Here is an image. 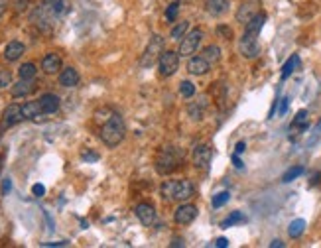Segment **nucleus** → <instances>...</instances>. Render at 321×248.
<instances>
[{
  "instance_id": "obj_1",
  "label": "nucleus",
  "mask_w": 321,
  "mask_h": 248,
  "mask_svg": "<svg viewBox=\"0 0 321 248\" xmlns=\"http://www.w3.org/2000/svg\"><path fill=\"white\" fill-rule=\"evenodd\" d=\"M126 134V126H124V120L118 113H113L101 126V140L105 142V146L109 148H116Z\"/></svg>"
},
{
  "instance_id": "obj_2",
  "label": "nucleus",
  "mask_w": 321,
  "mask_h": 248,
  "mask_svg": "<svg viewBox=\"0 0 321 248\" xmlns=\"http://www.w3.org/2000/svg\"><path fill=\"white\" fill-rule=\"evenodd\" d=\"M182 159H184V154H182L180 148L164 146L160 150V154H158V158H156V172L160 176H170L172 172H176L180 168Z\"/></svg>"
},
{
  "instance_id": "obj_3",
  "label": "nucleus",
  "mask_w": 321,
  "mask_h": 248,
  "mask_svg": "<svg viewBox=\"0 0 321 248\" xmlns=\"http://www.w3.org/2000/svg\"><path fill=\"white\" fill-rule=\"evenodd\" d=\"M201 40H203V32L197 28V30H191V32H187L184 36V40L180 42V57H191L195 51H197V47L201 44Z\"/></svg>"
},
{
  "instance_id": "obj_4",
  "label": "nucleus",
  "mask_w": 321,
  "mask_h": 248,
  "mask_svg": "<svg viewBox=\"0 0 321 248\" xmlns=\"http://www.w3.org/2000/svg\"><path fill=\"white\" fill-rule=\"evenodd\" d=\"M158 69H160L162 77H172L176 75V71L180 69V53L168 49V51H162L160 59H158Z\"/></svg>"
},
{
  "instance_id": "obj_5",
  "label": "nucleus",
  "mask_w": 321,
  "mask_h": 248,
  "mask_svg": "<svg viewBox=\"0 0 321 248\" xmlns=\"http://www.w3.org/2000/svg\"><path fill=\"white\" fill-rule=\"evenodd\" d=\"M164 47V42H162V38L158 34H154L152 38H150V42H148V47L144 49V55H142V59H140V63H142V67H150L154 61H158L162 55V49Z\"/></svg>"
},
{
  "instance_id": "obj_6",
  "label": "nucleus",
  "mask_w": 321,
  "mask_h": 248,
  "mask_svg": "<svg viewBox=\"0 0 321 248\" xmlns=\"http://www.w3.org/2000/svg\"><path fill=\"white\" fill-rule=\"evenodd\" d=\"M22 120H26V118H24V113H22V107L16 105V103H12V105H8V107L4 109L0 126H2V128H10V126L20 124Z\"/></svg>"
},
{
  "instance_id": "obj_7",
  "label": "nucleus",
  "mask_w": 321,
  "mask_h": 248,
  "mask_svg": "<svg viewBox=\"0 0 321 248\" xmlns=\"http://www.w3.org/2000/svg\"><path fill=\"white\" fill-rule=\"evenodd\" d=\"M195 217H197V207L191 203H182L174 213V221L178 225H189L195 221Z\"/></svg>"
},
{
  "instance_id": "obj_8",
  "label": "nucleus",
  "mask_w": 321,
  "mask_h": 248,
  "mask_svg": "<svg viewBox=\"0 0 321 248\" xmlns=\"http://www.w3.org/2000/svg\"><path fill=\"white\" fill-rule=\"evenodd\" d=\"M211 156H213V150H211L209 144L195 146V150H193V166L197 170H207L209 163H211Z\"/></svg>"
},
{
  "instance_id": "obj_9",
  "label": "nucleus",
  "mask_w": 321,
  "mask_h": 248,
  "mask_svg": "<svg viewBox=\"0 0 321 248\" xmlns=\"http://www.w3.org/2000/svg\"><path fill=\"white\" fill-rule=\"evenodd\" d=\"M238 49H240V53H243V55H245L247 59H254V57H256L258 53H260L258 38L243 34V38H240V42H238Z\"/></svg>"
},
{
  "instance_id": "obj_10",
  "label": "nucleus",
  "mask_w": 321,
  "mask_h": 248,
  "mask_svg": "<svg viewBox=\"0 0 321 248\" xmlns=\"http://www.w3.org/2000/svg\"><path fill=\"white\" fill-rule=\"evenodd\" d=\"M134 213H136L138 221L144 226H152L156 223V209H154V205L138 203L136 207H134Z\"/></svg>"
},
{
  "instance_id": "obj_11",
  "label": "nucleus",
  "mask_w": 321,
  "mask_h": 248,
  "mask_svg": "<svg viewBox=\"0 0 321 248\" xmlns=\"http://www.w3.org/2000/svg\"><path fill=\"white\" fill-rule=\"evenodd\" d=\"M195 195V187L189 180H180L176 181V187H174V199L180 201V203H185L187 199H191Z\"/></svg>"
},
{
  "instance_id": "obj_12",
  "label": "nucleus",
  "mask_w": 321,
  "mask_h": 248,
  "mask_svg": "<svg viewBox=\"0 0 321 248\" xmlns=\"http://www.w3.org/2000/svg\"><path fill=\"white\" fill-rule=\"evenodd\" d=\"M209 69H211V63L207 61L203 55H191L189 57V63H187V71L191 73V75H205L209 73Z\"/></svg>"
},
{
  "instance_id": "obj_13",
  "label": "nucleus",
  "mask_w": 321,
  "mask_h": 248,
  "mask_svg": "<svg viewBox=\"0 0 321 248\" xmlns=\"http://www.w3.org/2000/svg\"><path fill=\"white\" fill-rule=\"evenodd\" d=\"M38 101H40V107H42L44 114H53L57 113V109H59V97L53 95V93H44Z\"/></svg>"
},
{
  "instance_id": "obj_14",
  "label": "nucleus",
  "mask_w": 321,
  "mask_h": 248,
  "mask_svg": "<svg viewBox=\"0 0 321 248\" xmlns=\"http://www.w3.org/2000/svg\"><path fill=\"white\" fill-rule=\"evenodd\" d=\"M79 73H77V69L75 67H65L59 71V85L61 87H67V89H71V87H77L79 85Z\"/></svg>"
},
{
  "instance_id": "obj_15",
  "label": "nucleus",
  "mask_w": 321,
  "mask_h": 248,
  "mask_svg": "<svg viewBox=\"0 0 321 248\" xmlns=\"http://www.w3.org/2000/svg\"><path fill=\"white\" fill-rule=\"evenodd\" d=\"M42 69L47 75H55L57 71H61V57L57 53H46L42 59Z\"/></svg>"
},
{
  "instance_id": "obj_16",
  "label": "nucleus",
  "mask_w": 321,
  "mask_h": 248,
  "mask_svg": "<svg viewBox=\"0 0 321 248\" xmlns=\"http://www.w3.org/2000/svg\"><path fill=\"white\" fill-rule=\"evenodd\" d=\"M24 51H26V47H24L22 42H16V40H14V42H10V44L4 47V59L10 61V63H12V61H18L24 55Z\"/></svg>"
},
{
  "instance_id": "obj_17",
  "label": "nucleus",
  "mask_w": 321,
  "mask_h": 248,
  "mask_svg": "<svg viewBox=\"0 0 321 248\" xmlns=\"http://www.w3.org/2000/svg\"><path fill=\"white\" fill-rule=\"evenodd\" d=\"M264 22H266V14H264V12H258L251 22H247L245 34H247V36H254V38H258V34H260V30H262Z\"/></svg>"
},
{
  "instance_id": "obj_18",
  "label": "nucleus",
  "mask_w": 321,
  "mask_h": 248,
  "mask_svg": "<svg viewBox=\"0 0 321 248\" xmlns=\"http://www.w3.org/2000/svg\"><path fill=\"white\" fill-rule=\"evenodd\" d=\"M205 8L211 16L219 18V16H223L229 10V0H207Z\"/></svg>"
},
{
  "instance_id": "obj_19",
  "label": "nucleus",
  "mask_w": 321,
  "mask_h": 248,
  "mask_svg": "<svg viewBox=\"0 0 321 248\" xmlns=\"http://www.w3.org/2000/svg\"><path fill=\"white\" fill-rule=\"evenodd\" d=\"M44 6H46L47 10L55 16V18H59V16H63L65 12L69 10V2L67 0H44L42 2Z\"/></svg>"
},
{
  "instance_id": "obj_20",
  "label": "nucleus",
  "mask_w": 321,
  "mask_h": 248,
  "mask_svg": "<svg viewBox=\"0 0 321 248\" xmlns=\"http://www.w3.org/2000/svg\"><path fill=\"white\" fill-rule=\"evenodd\" d=\"M256 14H258V12H256L254 4L245 2V4H240V6H238V10H236V22H240V24L251 22Z\"/></svg>"
},
{
  "instance_id": "obj_21",
  "label": "nucleus",
  "mask_w": 321,
  "mask_h": 248,
  "mask_svg": "<svg viewBox=\"0 0 321 248\" xmlns=\"http://www.w3.org/2000/svg\"><path fill=\"white\" fill-rule=\"evenodd\" d=\"M34 91V79H20L16 85H12V97H28Z\"/></svg>"
},
{
  "instance_id": "obj_22",
  "label": "nucleus",
  "mask_w": 321,
  "mask_h": 248,
  "mask_svg": "<svg viewBox=\"0 0 321 248\" xmlns=\"http://www.w3.org/2000/svg\"><path fill=\"white\" fill-rule=\"evenodd\" d=\"M22 113L26 120H36L38 116H42V107H40V101H28L22 105Z\"/></svg>"
},
{
  "instance_id": "obj_23",
  "label": "nucleus",
  "mask_w": 321,
  "mask_h": 248,
  "mask_svg": "<svg viewBox=\"0 0 321 248\" xmlns=\"http://www.w3.org/2000/svg\"><path fill=\"white\" fill-rule=\"evenodd\" d=\"M201 55L205 57L211 65H213V63H219V59H221V47H219V45H215V44L207 45Z\"/></svg>"
},
{
  "instance_id": "obj_24",
  "label": "nucleus",
  "mask_w": 321,
  "mask_h": 248,
  "mask_svg": "<svg viewBox=\"0 0 321 248\" xmlns=\"http://www.w3.org/2000/svg\"><path fill=\"white\" fill-rule=\"evenodd\" d=\"M187 32H189V22H187V20H184V22L176 24V26L172 28V32H170V38H172V40H176V42H182Z\"/></svg>"
},
{
  "instance_id": "obj_25",
  "label": "nucleus",
  "mask_w": 321,
  "mask_h": 248,
  "mask_svg": "<svg viewBox=\"0 0 321 248\" xmlns=\"http://www.w3.org/2000/svg\"><path fill=\"white\" fill-rule=\"evenodd\" d=\"M240 223H247V215H243L240 211H232L229 217L221 223V226H223V228H230V226L240 225Z\"/></svg>"
},
{
  "instance_id": "obj_26",
  "label": "nucleus",
  "mask_w": 321,
  "mask_h": 248,
  "mask_svg": "<svg viewBox=\"0 0 321 248\" xmlns=\"http://www.w3.org/2000/svg\"><path fill=\"white\" fill-rule=\"evenodd\" d=\"M298 67H299V55L294 53V55H292V57L284 63V67H282V79H288V77H290V75H292V73H294Z\"/></svg>"
},
{
  "instance_id": "obj_27",
  "label": "nucleus",
  "mask_w": 321,
  "mask_h": 248,
  "mask_svg": "<svg viewBox=\"0 0 321 248\" xmlns=\"http://www.w3.org/2000/svg\"><path fill=\"white\" fill-rule=\"evenodd\" d=\"M303 230H305V221H303V219H296V221H292L290 226H288V234H290L292 238H299V236L303 234Z\"/></svg>"
},
{
  "instance_id": "obj_28",
  "label": "nucleus",
  "mask_w": 321,
  "mask_h": 248,
  "mask_svg": "<svg viewBox=\"0 0 321 248\" xmlns=\"http://www.w3.org/2000/svg\"><path fill=\"white\" fill-rule=\"evenodd\" d=\"M309 126V116H307V111H299L292 122V128H299V130H305Z\"/></svg>"
},
{
  "instance_id": "obj_29",
  "label": "nucleus",
  "mask_w": 321,
  "mask_h": 248,
  "mask_svg": "<svg viewBox=\"0 0 321 248\" xmlns=\"http://www.w3.org/2000/svg\"><path fill=\"white\" fill-rule=\"evenodd\" d=\"M36 73H38V69H36L34 63H24L22 67L18 69L20 79H34V77H36Z\"/></svg>"
},
{
  "instance_id": "obj_30",
  "label": "nucleus",
  "mask_w": 321,
  "mask_h": 248,
  "mask_svg": "<svg viewBox=\"0 0 321 248\" xmlns=\"http://www.w3.org/2000/svg\"><path fill=\"white\" fill-rule=\"evenodd\" d=\"M180 4H182V0H174V2L168 6V10H166V20H168V22H176L178 12H180Z\"/></svg>"
},
{
  "instance_id": "obj_31",
  "label": "nucleus",
  "mask_w": 321,
  "mask_h": 248,
  "mask_svg": "<svg viewBox=\"0 0 321 248\" xmlns=\"http://www.w3.org/2000/svg\"><path fill=\"white\" fill-rule=\"evenodd\" d=\"M301 174H303V168H301V166H294V168H290V170L282 176V181H284V183H290V181L298 180Z\"/></svg>"
},
{
  "instance_id": "obj_32",
  "label": "nucleus",
  "mask_w": 321,
  "mask_h": 248,
  "mask_svg": "<svg viewBox=\"0 0 321 248\" xmlns=\"http://www.w3.org/2000/svg\"><path fill=\"white\" fill-rule=\"evenodd\" d=\"M180 95H182L184 99H191V97L195 95V85H193L191 81H182V83H180Z\"/></svg>"
},
{
  "instance_id": "obj_33",
  "label": "nucleus",
  "mask_w": 321,
  "mask_h": 248,
  "mask_svg": "<svg viewBox=\"0 0 321 248\" xmlns=\"http://www.w3.org/2000/svg\"><path fill=\"white\" fill-rule=\"evenodd\" d=\"M174 187H176V181H164L160 187V193L164 199H174Z\"/></svg>"
},
{
  "instance_id": "obj_34",
  "label": "nucleus",
  "mask_w": 321,
  "mask_h": 248,
  "mask_svg": "<svg viewBox=\"0 0 321 248\" xmlns=\"http://www.w3.org/2000/svg\"><path fill=\"white\" fill-rule=\"evenodd\" d=\"M229 199H230L229 191H221V193H217V195L213 197V207H215V209H219V207H223V205L227 203Z\"/></svg>"
},
{
  "instance_id": "obj_35",
  "label": "nucleus",
  "mask_w": 321,
  "mask_h": 248,
  "mask_svg": "<svg viewBox=\"0 0 321 248\" xmlns=\"http://www.w3.org/2000/svg\"><path fill=\"white\" fill-rule=\"evenodd\" d=\"M8 85H12V73L8 69L0 71V89H6Z\"/></svg>"
},
{
  "instance_id": "obj_36",
  "label": "nucleus",
  "mask_w": 321,
  "mask_h": 248,
  "mask_svg": "<svg viewBox=\"0 0 321 248\" xmlns=\"http://www.w3.org/2000/svg\"><path fill=\"white\" fill-rule=\"evenodd\" d=\"M189 116L193 120H201L203 118V109H199V105H191L189 107Z\"/></svg>"
},
{
  "instance_id": "obj_37",
  "label": "nucleus",
  "mask_w": 321,
  "mask_h": 248,
  "mask_svg": "<svg viewBox=\"0 0 321 248\" xmlns=\"http://www.w3.org/2000/svg\"><path fill=\"white\" fill-rule=\"evenodd\" d=\"M28 4H30V0H12V6H14V10H16L18 14L28 8Z\"/></svg>"
},
{
  "instance_id": "obj_38",
  "label": "nucleus",
  "mask_w": 321,
  "mask_h": 248,
  "mask_svg": "<svg viewBox=\"0 0 321 248\" xmlns=\"http://www.w3.org/2000/svg\"><path fill=\"white\" fill-rule=\"evenodd\" d=\"M81 158L85 159V161H99V154H95L91 150H83V152H81Z\"/></svg>"
},
{
  "instance_id": "obj_39",
  "label": "nucleus",
  "mask_w": 321,
  "mask_h": 248,
  "mask_svg": "<svg viewBox=\"0 0 321 248\" xmlns=\"http://www.w3.org/2000/svg\"><path fill=\"white\" fill-rule=\"evenodd\" d=\"M32 193H34L36 197H44V195H46V187H44L42 183H36V185L32 187Z\"/></svg>"
},
{
  "instance_id": "obj_40",
  "label": "nucleus",
  "mask_w": 321,
  "mask_h": 248,
  "mask_svg": "<svg viewBox=\"0 0 321 248\" xmlns=\"http://www.w3.org/2000/svg\"><path fill=\"white\" fill-rule=\"evenodd\" d=\"M217 32H219V34H221L225 40H230V38H232V30H230V28H227V26H219V28H217Z\"/></svg>"
},
{
  "instance_id": "obj_41",
  "label": "nucleus",
  "mask_w": 321,
  "mask_h": 248,
  "mask_svg": "<svg viewBox=\"0 0 321 248\" xmlns=\"http://www.w3.org/2000/svg\"><path fill=\"white\" fill-rule=\"evenodd\" d=\"M288 103H290L288 99H282V101H280V111H278L280 116H284V114H286V111H288Z\"/></svg>"
},
{
  "instance_id": "obj_42",
  "label": "nucleus",
  "mask_w": 321,
  "mask_h": 248,
  "mask_svg": "<svg viewBox=\"0 0 321 248\" xmlns=\"http://www.w3.org/2000/svg\"><path fill=\"white\" fill-rule=\"evenodd\" d=\"M8 6H10V0H0V18H2L4 14H6Z\"/></svg>"
},
{
  "instance_id": "obj_43",
  "label": "nucleus",
  "mask_w": 321,
  "mask_h": 248,
  "mask_svg": "<svg viewBox=\"0 0 321 248\" xmlns=\"http://www.w3.org/2000/svg\"><path fill=\"white\" fill-rule=\"evenodd\" d=\"M10 189H12V181H10V178H6V180H4V183H2V193L6 195Z\"/></svg>"
},
{
  "instance_id": "obj_44",
  "label": "nucleus",
  "mask_w": 321,
  "mask_h": 248,
  "mask_svg": "<svg viewBox=\"0 0 321 248\" xmlns=\"http://www.w3.org/2000/svg\"><path fill=\"white\" fill-rule=\"evenodd\" d=\"M215 246H219V248H227V246H229V240H227L225 236H221V238H217V240H215Z\"/></svg>"
},
{
  "instance_id": "obj_45",
  "label": "nucleus",
  "mask_w": 321,
  "mask_h": 248,
  "mask_svg": "<svg viewBox=\"0 0 321 248\" xmlns=\"http://www.w3.org/2000/svg\"><path fill=\"white\" fill-rule=\"evenodd\" d=\"M67 240H59V242H44V246H67Z\"/></svg>"
},
{
  "instance_id": "obj_46",
  "label": "nucleus",
  "mask_w": 321,
  "mask_h": 248,
  "mask_svg": "<svg viewBox=\"0 0 321 248\" xmlns=\"http://www.w3.org/2000/svg\"><path fill=\"white\" fill-rule=\"evenodd\" d=\"M245 150H247V144H245V142H238L236 148H234V154H243Z\"/></svg>"
},
{
  "instance_id": "obj_47",
  "label": "nucleus",
  "mask_w": 321,
  "mask_h": 248,
  "mask_svg": "<svg viewBox=\"0 0 321 248\" xmlns=\"http://www.w3.org/2000/svg\"><path fill=\"white\" fill-rule=\"evenodd\" d=\"M232 163H234V168H238V170L243 168V161H240V158H238V154H234V156H232Z\"/></svg>"
},
{
  "instance_id": "obj_48",
  "label": "nucleus",
  "mask_w": 321,
  "mask_h": 248,
  "mask_svg": "<svg viewBox=\"0 0 321 248\" xmlns=\"http://www.w3.org/2000/svg\"><path fill=\"white\" fill-rule=\"evenodd\" d=\"M270 248H284V242L276 238V240H272V242H270Z\"/></svg>"
},
{
  "instance_id": "obj_49",
  "label": "nucleus",
  "mask_w": 321,
  "mask_h": 248,
  "mask_svg": "<svg viewBox=\"0 0 321 248\" xmlns=\"http://www.w3.org/2000/svg\"><path fill=\"white\" fill-rule=\"evenodd\" d=\"M172 246H184V242H182V238H174V242H172Z\"/></svg>"
},
{
  "instance_id": "obj_50",
  "label": "nucleus",
  "mask_w": 321,
  "mask_h": 248,
  "mask_svg": "<svg viewBox=\"0 0 321 248\" xmlns=\"http://www.w3.org/2000/svg\"><path fill=\"white\" fill-rule=\"evenodd\" d=\"M321 134V120H319V124L315 126V136H319Z\"/></svg>"
},
{
  "instance_id": "obj_51",
  "label": "nucleus",
  "mask_w": 321,
  "mask_h": 248,
  "mask_svg": "<svg viewBox=\"0 0 321 248\" xmlns=\"http://www.w3.org/2000/svg\"><path fill=\"white\" fill-rule=\"evenodd\" d=\"M0 172H2V156H0Z\"/></svg>"
}]
</instances>
